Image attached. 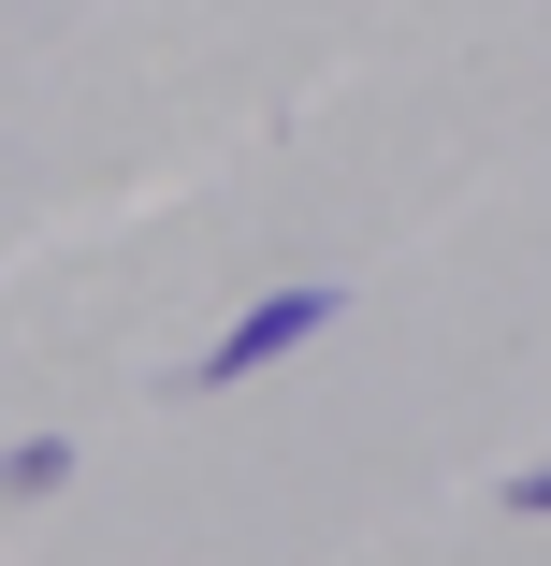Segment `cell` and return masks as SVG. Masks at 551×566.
<instances>
[{"mask_svg":"<svg viewBox=\"0 0 551 566\" xmlns=\"http://www.w3.org/2000/svg\"><path fill=\"white\" fill-rule=\"evenodd\" d=\"M335 305H349L335 276H305V291H262V305H247V319H233V334H218V349L189 364V392H233V378H262L276 349H305V334H335Z\"/></svg>","mask_w":551,"mask_h":566,"instance_id":"cell-1","label":"cell"},{"mask_svg":"<svg viewBox=\"0 0 551 566\" xmlns=\"http://www.w3.org/2000/svg\"><path fill=\"white\" fill-rule=\"evenodd\" d=\"M73 480V436H15V450H0V494H59Z\"/></svg>","mask_w":551,"mask_h":566,"instance_id":"cell-2","label":"cell"},{"mask_svg":"<svg viewBox=\"0 0 551 566\" xmlns=\"http://www.w3.org/2000/svg\"><path fill=\"white\" fill-rule=\"evenodd\" d=\"M494 509H522V523H551V465H522V480H508Z\"/></svg>","mask_w":551,"mask_h":566,"instance_id":"cell-3","label":"cell"}]
</instances>
